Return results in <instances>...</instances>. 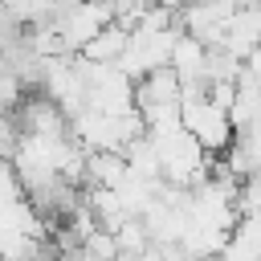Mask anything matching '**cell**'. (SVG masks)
I'll use <instances>...</instances> for the list:
<instances>
[{
  "instance_id": "obj_1",
  "label": "cell",
  "mask_w": 261,
  "mask_h": 261,
  "mask_svg": "<svg viewBox=\"0 0 261 261\" xmlns=\"http://www.w3.org/2000/svg\"><path fill=\"white\" fill-rule=\"evenodd\" d=\"M184 114V130H192L208 155H224L232 143H237V126H232V114L224 106H216L212 98H188L179 106Z\"/></svg>"
},
{
  "instance_id": "obj_2",
  "label": "cell",
  "mask_w": 261,
  "mask_h": 261,
  "mask_svg": "<svg viewBox=\"0 0 261 261\" xmlns=\"http://www.w3.org/2000/svg\"><path fill=\"white\" fill-rule=\"evenodd\" d=\"M135 102H139L143 118L163 114V110H179L184 106V82H179V73L167 65V69H155V73L139 77L135 82Z\"/></svg>"
},
{
  "instance_id": "obj_3",
  "label": "cell",
  "mask_w": 261,
  "mask_h": 261,
  "mask_svg": "<svg viewBox=\"0 0 261 261\" xmlns=\"http://www.w3.org/2000/svg\"><path fill=\"white\" fill-rule=\"evenodd\" d=\"M130 175V159L126 151H90V167H86V184L90 188H122Z\"/></svg>"
},
{
  "instance_id": "obj_4",
  "label": "cell",
  "mask_w": 261,
  "mask_h": 261,
  "mask_svg": "<svg viewBox=\"0 0 261 261\" xmlns=\"http://www.w3.org/2000/svg\"><path fill=\"white\" fill-rule=\"evenodd\" d=\"M216 261H261V216H241Z\"/></svg>"
},
{
  "instance_id": "obj_5",
  "label": "cell",
  "mask_w": 261,
  "mask_h": 261,
  "mask_svg": "<svg viewBox=\"0 0 261 261\" xmlns=\"http://www.w3.org/2000/svg\"><path fill=\"white\" fill-rule=\"evenodd\" d=\"M204 65H208V45H204L200 37L184 33V37L175 41L171 69H175V73H179V82L188 86V82H200V77H204Z\"/></svg>"
},
{
  "instance_id": "obj_6",
  "label": "cell",
  "mask_w": 261,
  "mask_h": 261,
  "mask_svg": "<svg viewBox=\"0 0 261 261\" xmlns=\"http://www.w3.org/2000/svg\"><path fill=\"white\" fill-rule=\"evenodd\" d=\"M126 45H130V33H126L122 24H106V29L82 49V57H86V61H98V65H118L122 53H126Z\"/></svg>"
},
{
  "instance_id": "obj_7",
  "label": "cell",
  "mask_w": 261,
  "mask_h": 261,
  "mask_svg": "<svg viewBox=\"0 0 261 261\" xmlns=\"http://www.w3.org/2000/svg\"><path fill=\"white\" fill-rule=\"evenodd\" d=\"M86 204L94 208L98 224L110 228V232H118V228L130 220V212H126V204H122V196H118L114 188H90V192H86Z\"/></svg>"
},
{
  "instance_id": "obj_8",
  "label": "cell",
  "mask_w": 261,
  "mask_h": 261,
  "mask_svg": "<svg viewBox=\"0 0 261 261\" xmlns=\"http://www.w3.org/2000/svg\"><path fill=\"white\" fill-rule=\"evenodd\" d=\"M118 257H122V245L110 228H94L82 241V261H118Z\"/></svg>"
},
{
  "instance_id": "obj_9",
  "label": "cell",
  "mask_w": 261,
  "mask_h": 261,
  "mask_svg": "<svg viewBox=\"0 0 261 261\" xmlns=\"http://www.w3.org/2000/svg\"><path fill=\"white\" fill-rule=\"evenodd\" d=\"M118 245H122V253H147L151 249V232H147V224H143V216H130L118 232Z\"/></svg>"
},
{
  "instance_id": "obj_10",
  "label": "cell",
  "mask_w": 261,
  "mask_h": 261,
  "mask_svg": "<svg viewBox=\"0 0 261 261\" xmlns=\"http://www.w3.org/2000/svg\"><path fill=\"white\" fill-rule=\"evenodd\" d=\"M98 4H110V0H98Z\"/></svg>"
},
{
  "instance_id": "obj_11",
  "label": "cell",
  "mask_w": 261,
  "mask_h": 261,
  "mask_svg": "<svg viewBox=\"0 0 261 261\" xmlns=\"http://www.w3.org/2000/svg\"><path fill=\"white\" fill-rule=\"evenodd\" d=\"M208 261H216V257H208Z\"/></svg>"
}]
</instances>
